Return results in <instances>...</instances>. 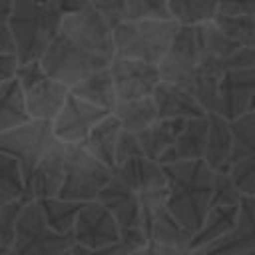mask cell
<instances>
[{"label":"cell","mask_w":255,"mask_h":255,"mask_svg":"<svg viewBox=\"0 0 255 255\" xmlns=\"http://www.w3.org/2000/svg\"><path fill=\"white\" fill-rule=\"evenodd\" d=\"M114 56L112 28L88 6L62 16L60 28L40 64L50 78L72 86L90 72L108 68Z\"/></svg>","instance_id":"1"},{"label":"cell","mask_w":255,"mask_h":255,"mask_svg":"<svg viewBox=\"0 0 255 255\" xmlns=\"http://www.w3.org/2000/svg\"><path fill=\"white\" fill-rule=\"evenodd\" d=\"M161 167L167 181V211L183 229L195 233L211 203L215 171L203 159L161 163Z\"/></svg>","instance_id":"2"},{"label":"cell","mask_w":255,"mask_h":255,"mask_svg":"<svg viewBox=\"0 0 255 255\" xmlns=\"http://www.w3.org/2000/svg\"><path fill=\"white\" fill-rule=\"evenodd\" d=\"M62 22V12L54 2L16 0L8 18L14 48L20 62L40 60L54 40Z\"/></svg>","instance_id":"3"},{"label":"cell","mask_w":255,"mask_h":255,"mask_svg":"<svg viewBox=\"0 0 255 255\" xmlns=\"http://www.w3.org/2000/svg\"><path fill=\"white\" fill-rule=\"evenodd\" d=\"M177 30L173 18H128L112 30L116 56L159 64Z\"/></svg>","instance_id":"4"},{"label":"cell","mask_w":255,"mask_h":255,"mask_svg":"<svg viewBox=\"0 0 255 255\" xmlns=\"http://www.w3.org/2000/svg\"><path fill=\"white\" fill-rule=\"evenodd\" d=\"M112 175L114 169L92 155L82 143H70L66 173L58 195L74 201L98 199V193L112 179Z\"/></svg>","instance_id":"5"},{"label":"cell","mask_w":255,"mask_h":255,"mask_svg":"<svg viewBox=\"0 0 255 255\" xmlns=\"http://www.w3.org/2000/svg\"><path fill=\"white\" fill-rule=\"evenodd\" d=\"M74 245L70 235L52 229L38 205V201H26L16 219V237L12 251L16 255H58Z\"/></svg>","instance_id":"6"},{"label":"cell","mask_w":255,"mask_h":255,"mask_svg":"<svg viewBox=\"0 0 255 255\" xmlns=\"http://www.w3.org/2000/svg\"><path fill=\"white\" fill-rule=\"evenodd\" d=\"M98 201L110 209L118 227L120 243L128 251H135L147 243V235L141 225V209L137 193L128 187L116 173L98 193Z\"/></svg>","instance_id":"7"},{"label":"cell","mask_w":255,"mask_h":255,"mask_svg":"<svg viewBox=\"0 0 255 255\" xmlns=\"http://www.w3.org/2000/svg\"><path fill=\"white\" fill-rule=\"evenodd\" d=\"M56 139L52 131V120L30 118L10 129L0 131V151L16 157L22 165V173H30L42 153Z\"/></svg>","instance_id":"8"},{"label":"cell","mask_w":255,"mask_h":255,"mask_svg":"<svg viewBox=\"0 0 255 255\" xmlns=\"http://www.w3.org/2000/svg\"><path fill=\"white\" fill-rule=\"evenodd\" d=\"M199 60H201V46L197 38V28L179 24V30L175 32L165 56L157 64L159 76L165 82H173L191 90Z\"/></svg>","instance_id":"9"},{"label":"cell","mask_w":255,"mask_h":255,"mask_svg":"<svg viewBox=\"0 0 255 255\" xmlns=\"http://www.w3.org/2000/svg\"><path fill=\"white\" fill-rule=\"evenodd\" d=\"M68 147L70 143L56 137L50 143V147L42 153V157L36 161L32 171L24 175V203L36 201L40 197L58 195L66 173Z\"/></svg>","instance_id":"10"},{"label":"cell","mask_w":255,"mask_h":255,"mask_svg":"<svg viewBox=\"0 0 255 255\" xmlns=\"http://www.w3.org/2000/svg\"><path fill=\"white\" fill-rule=\"evenodd\" d=\"M74 243L86 245V247H110L120 243V227L110 213L106 205H102L98 199L84 201L76 215L74 231H72Z\"/></svg>","instance_id":"11"},{"label":"cell","mask_w":255,"mask_h":255,"mask_svg":"<svg viewBox=\"0 0 255 255\" xmlns=\"http://www.w3.org/2000/svg\"><path fill=\"white\" fill-rule=\"evenodd\" d=\"M106 114H110V112L104 108H98L70 92L64 106L52 120V131L58 139H62L66 143H82L88 137L90 129Z\"/></svg>","instance_id":"12"},{"label":"cell","mask_w":255,"mask_h":255,"mask_svg":"<svg viewBox=\"0 0 255 255\" xmlns=\"http://www.w3.org/2000/svg\"><path fill=\"white\" fill-rule=\"evenodd\" d=\"M110 72L114 78L118 100H135V98L151 96V92L161 80L157 64H149L133 58L114 56L110 64Z\"/></svg>","instance_id":"13"},{"label":"cell","mask_w":255,"mask_h":255,"mask_svg":"<svg viewBox=\"0 0 255 255\" xmlns=\"http://www.w3.org/2000/svg\"><path fill=\"white\" fill-rule=\"evenodd\" d=\"M251 110H255V66L227 70L219 80V102L215 114L233 120Z\"/></svg>","instance_id":"14"},{"label":"cell","mask_w":255,"mask_h":255,"mask_svg":"<svg viewBox=\"0 0 255 255\" xmlns=\"http://www.w3.org/2000/svg\"><path fill=\"white\" fill-rule=\"evenodd\" d=\"M255 251V197L241 199L233 225L213 243L193 251L195 255H237Z\"/></svg>","instance_id":"15"},{"label":"cell","mask_w":255,"mask_h":255,"mask_svg":"<svg viewBox=\"0 0 255 255\" xmlns=\"http://www.w3.org/2000/svg\"><path fill=\"white\" fill-rule=\"evenodd\" d=\"M70 94V86L48 74L24 88L26 108L34 120H54Z\"/></svg>","instance_id":"16"},{"label":"cell","mask_w":255,"mask_h":255,"mask_svg":"<svg viewBox=\"0 0 255 255\" xmlns=\"http://www.w3.org/2000/svg\"><path fill=\"white\" fill-rule=\"evenodd\" d=\"M151 100L155 104L159 118H183V120H187V118H197V116L207 114L191 90H187L179 84H173V82L159 80V84L151 92Z\"/></svg>","instance_id":"17"},{"label":"cell","mask_w":255,"mask_h":255,"mask_svg":"<svg viewBox=\"0 0 255 255\" xmlns=\"http://www.w3.org/2000/svg\"><path fill=\"white\" fill-rule=\"evenodd\" d=\"M205 141H207V114L205 116H197V118H187L183 128H181V131L177 133L175 141L161 155L159 163L203 159Z\"/></svg>","instance_id":"18"},{"label":"cell","mask_w":255,"mask_h":255,"mask_svg":"<svg viewBox=\"0 0 255 255\" xmlns=\"http://www.w3.org/2000/svg\"><path fill=\"white\" fill-rule=\"evenodd\" d=\"M231 126L221 114H207V141L203 161L213 171H227L231 163Z\"/></svg>","instance_id":"19"},{"label":"cell","mask_w":255,"mask_h":255,"mask_svg":"<svg viewBox=\"0 0 255 255\" xmlns=\"http://www.w3.org/2000/svg\"><path fill=\"white\" fill-rule=\"evenodd\" d=\"M183 124H185L183 118H159L151 126H147V128H143L139 131H133L135 139H137L139 153L149 157V159L159 161L161 155L175 141V137L181 131Z\"/></svg>","instance_id":"20"},{"label":"cell","mask_w":255,"mask_h":255,"mask_svg":"<svg viewBox=\"0 0 255 255\" xmlns=\"http://www.w3.org/2000/svg\"><path fill=\"white\" fill-rule=\"evenodd\" d=\"M70 92L98 108H104L108 112L114 110L116 102H118V94H116V86H114V78L108 68H100L96 72H90L88 76L80 78L76 84L70 86Z\"/></svg>","instance_id":"21"},{"label":"cell","mask_w":255,"mask_h":255,"mask_svg":"<svg viewBox=\"0 0 255 255\" xmlns=\"http://www.w3.org/2000/svg\"><path fill=\"white\" fill-rule=\"evenodd\" d=\"M122 133V124L120 120L110 112L106 114L88 133V137L82 141V145L96 155L100 161L116 169V149H118V139Z\"/></svg>","instance_id":"22"},{"label":"cell","mask_w":255,"mask_h":255,"mask_svg":"<svg viewBox=\"0 0 255 255\" xmlns=\"http://www.w3.org/2000/svg\"><path fill=\"white\" fill-rule=\"evenodd\" d=\"M239 205H209L203 223L199 225V229L191 237V249L193 251L203 249L205 245L219 239L233 225L237 211H239Z\"/></svg>","instance_id":"23"},{"label":"cell","mask_w":255,"mask_h":255,"mask_svg":"<svg viewBox=\"0 0 255 255\" xmlns=\"http://www.w3.org/2000/svg\"><path fill=\"white\" fill-rule=\"evenodd\" d=\"M112 114L120 120L122 129L126 131H139L151 126L155 120H159L151 96L135 98V100H118Z\"/></svg>","instance_id":"24"},{"label":"cell","mask_w":255,"mask_h":255,"mask_svg":"<svg viewBox=\"0 0 255 255\" xmlns=\"http://www.w3.org/2000/svg\"><path fill=\"white\" fill-rule=\"evenodd\" d=\"M30 120L26 98L20 82L16 78L0 82V131L10 129L18 124Z\"/></svg>","instance_id":"25"},{"label":"cell","mask_w":255,"mask_h":255,"mask_svg":"<svg viewBox=\"0 0 255 255\" xmlns=\"http://www.w3.org/2000/svg\"><path fill=\"white\" fill-rule=\"evenodd\" d=\"M42 215L46 219V223L56 229L58 233L70 235L74 231V223H76V215L80 211V207L84 205V201H74V199H64L60 195H50V197H40L36 199Z\"/></svg>","instance_id":"26"},{"label":"cell","mask_w":255,"mask_h":255,"mask_svg":"<svg viewBox=\"0 0 255 255\" xmlns=\"http://www.w3.org/2000/svg\"><path fill=\"white\" fill-rule=\"evenodd\" d=\"M219 10V0H167L169 18L181 26L211 22Z\"/></svg>","instance_id":"27"},{"label":"cell","mask_w":255,"mask_h":255,"mask_svg":"<svg viewBox=\"0 0 255 255\" xmlns=\"http://www.w3.org/2000/svg\"><path fill=\"white\" fill-rule=\"evenodd\" d=\"M213 22L237 46L255 48V14H221V12H217Z\"/></svg>","instance_id":"28"},{"label":"cell","mask_w":255,"mask_h":255,"mask_svg":"<svg viewBox=\"0 0 255 255\" xmlns=\"http://www.w3.org/2000/svg\"><path fill=\"white\" fill-rule=\"evenodd\" d=\"M231 126V161L253 155L255 153V110L245 112L233 120H229Z\"/></svg>","instance_id":"29"},{"label":"cell","mask_w":255,"mask_h":255,"mask_svg":"<svg viewBox=\"0 0 255 255\" xmlns=\"http://www.w3.org/2000/svg\"><path fill=\"white\" fill-rule=\"evenodd\" d=\"M24 173L16 157L0 151V201H24Z\"/></svg>","instance_id":"30"},{"label":"cell","mask_w":255,"mask_h":255,"mask_svg":"<svg viewBox=\"0 0 255 255\" xmlns=\"http://www.w3.org/2000/svg\"><path fill=\"white\" fill-rule=\"evenodd\" d=\"M191 237L193 233H189L187 229H183L169 211H163L155 223L151 225L149 231V241H157V243H167V245H177V247H187L191 249ZM193 251V249H191Z\"/></svg>","instance_id":"31"},{"label":"cell","mask_w":255,"mask_h":255,"mask_svg":"<svg viewBox=\"0 0 255 255\" xmlns=\"http://www.w3.org/2000/svg\"><path fill=\"white\" fill-rule=\"evenodd\" d=\"M227 171L237 189L241 191V195L255 197V153L231 161Z\"/></svg>","instance_id":"32"},{"label":"cell","mask_w":255,"mask_h":255,"mask_svg":"<svg viewBox=\"0 0 255 255\" xmlns=\"http://www.w3.org/2000/svg\"><path fill=\"white\" fill-rule=\"evenodd\" d=\"M243 199L241 191L233 183L229 171H215L213 173V193L209 205H239Z\"/></svg>","instance_id":"33"},{"label":"cell","mask_w":255,"mask_h":255,"mask_svg":"<svg viewBox=\"0 0 255 255\" xmlns=\"http://www.w3.org/2000/svg\"><path fill=\"white\" fill-rule=\"evenodd\" d=\"M22 205H24L22 199L0 201V245L2 247L12 249V243L16 237V219H18Z\"/></svg>","instance_id":"34"},{"label":"cell","mask_w":255,"mask_h":255,"mask_svg":"<svg viewBox=\"0 0 255 255\" xmlns=\"http://www.w3.org/2000/svg\"><path fill=\"white\" fill-rule=\"evenodd\" d=\"M92 8L100 14V18L114 30L118 24L129 18L128 6L124 0H92Z\"/></svg>","instance_id":"35"},{"label":"cell","mask_w":255,"mask_h":255,"mask_svg":"<svg viewBox=\"0 0 255 255\" xmlns=\"http://www.w3.org/2000/svg\"><path fill=\"white\" fill-rule=\"evenodd\" d=\"M129 18H169L167 0H124Z\"/></svg>","instance_id":"36"},{"label":"cell","mask_w":255,"mask_h":255,"mask_svg":"<svg viewBox=\"0 0 255 255\" xmlns=\"http://www.w3.org/2000/svg\"><path fill=\"white\" fill-rule=\"evenodd\" d=\"M129 255H195L187 247H177V245H167V243H157V241H147L143 247Z\"/></svg>","instance_id":"37"},{"label":"cell","mask_w":255,"mask_h":255,"mask_svg":"<svg viewBox=\"0 0 255 255\" xmlns=\"http://www.w3.org/2000/svg\"><path fill=\"white\" fill-rule=\"evenodd\" d=\"M221 14H255V0H219Z\"/></svg>","instance_id":"38"},{"label":"cell","mask_w":255,"mask_h":255,"mask_svg":"<svg viewBox=\"0 0 255 255\" xmlns=\"http://www.w3.org/2000/svg\"><path fill=\"white\" fill-rule=\"evenodd\" d=\"M20 66L16 52H0V82L16 78V70Z\"/></svg>","instance_id":"39"},{"label":"cell","mask_w":255,"mask_h":255,"mask_svg":"<svg viewBox=\"0 0 255 255\" xmlns=\"http://www.w3.org/2000/svg\"><path fill=\"white\" fill-rule=\"evenodd\" d=\"M116 247H118V243H116V245H110V247H100V249H96V247H86V245H80V243H74L70 249H72L74 255H112V253L116 251Z\"/></svg>","instance_id":"40"},{"label":"cell","mask_w":255,"mask_h":255,"mask_svg":"<svg viewBox=\"0 0 255 255\" xmlns=\"http://www.w3.org/2000/svg\"><path fill=\"white\" fill-rule=\"evenodd\" d=\"M56 6L60 8V12L64 16V14H70V12H78L82 8H88L92 4L88 0H56Z\"/></svg>","instance_id":"41"},{"label":"cell","mask_w":255,"mask_h":255,"mask_svg":"<svg viewBox=\"0 0 255 255\" xmlns=\"http://www.w3.org/2000/svg\"><path fill=\"white\" fill-rule=\"evenodd\" d=\"M0 52H16L8 22H0Z\"/></svg>","instance_id":"42"},{"label":"cell","mask_w":255,"mask_h":255,"mask_svg":"<svg viewBox=\"0 0 255 255\" xmlns=\"http://www.w3.org/2000/svg\"><path fill=\"white\" fill-rule=\"evenodd\" d=\"M16 0H0V22H8Z\"/></svg>","instance_id":"43"},{"label":"cell","mask_w":255,"mask_h":255,"mask_svg":"<svg viewBox=\"0 0 255 255\" xmlns=\"http://www.w3.org/2000/svg\"><path fill=\"white\" fill-rule=\"evenodd\" d=\"M112 255H129V253H128V251H124V249L120 247V243H118V247H116V251H114Z\"/></svg>","instance_id":"44"},{"label":"cell","mask_w":255,"mask_h":255,"mask_svg":"<svg viewBox=\"0 0 255 255\" xmlns=\"http://www.w3.org/2000/svg\"><path fill=\"white\" fill-rule=\"evenodd\" d=\"M58 255H74V253H72V249H66V251H62V253H58Z\"/></svg>","instance_id":"45"},{"label":"cell","mask_w":255,"mask_h":255,"mask_svg":"<svg viewBox=\"0 0 255 255\" xmlns=\"http://www.w3.org/2000/svg\"><path fill=\"white\" fill-rule=\"evenodd\" d=\"M237 255H255V251H247V253H237Z\"/></svg>","instance_id":"46"},{"label":"cell","mask_w":255,"mask_h":255,"mask_svg":"<svg viewBox=\"0 0 255 255\" xmlns=\"http://www.w3.org/2000/svg\"><path fill=\"white\" fill-rule=\"evenodd\" d=\"M4 255H16V253H14V251H12V249H10V251H6V253H4Z\"/></svg>","instance_id":"47"}]
</instances>
